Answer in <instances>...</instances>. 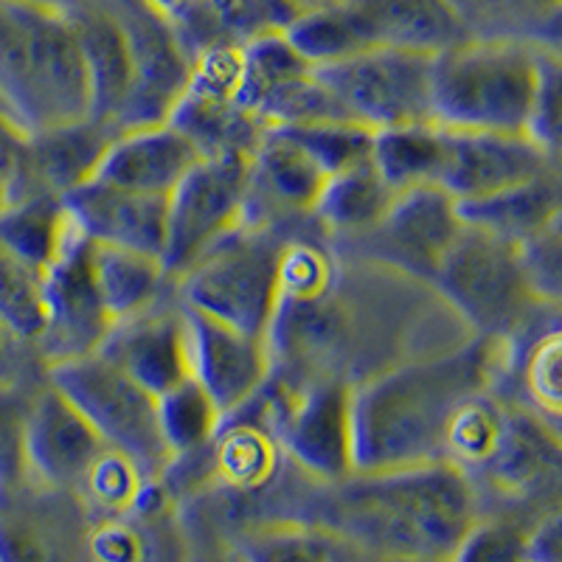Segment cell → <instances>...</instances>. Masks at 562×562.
<instances>
[{
  "label": "cell",
  "mask_w": 562,
  "mask_h": 562,
  "mask_svg": "<svg viewBox=\"0 0 562 562\" xmlns=\"http://www.w3.org/2000/svg\"><path fill=\"white\" fill-rule=\"evenodd\" d=\"M473 338L434 284L340 250L313 220L281 250L270 378L290 391L366 380Z\"/></svg>",
  "instance_id": "obj_1"
},
{
  "label": "cell",
  "mask_w": 562,
  "mask_h": 562,
  "mask_svg": "<svg viewBox=\"0 0 562 562\" xmlns=\"http://www.w3.org/2000/svg\"><path fill=\"white\" fill-rule=\"evenodd\" d=\"M498 358L501 340L473 335L351 389L355 473L445 461V439L456 411L490 389Z\"/></svg>",
  "instance_id": "obj_2"
},
{
  "label": "cell",
  "mask_w": 562,
  "mask_h": 562,
  "mask_svg": "<svg viewBox=\"0 0 562 562\" xmlns=\"http://www.w3.org/2000/svg\"><path fill=\"white\" fill-rule=\"evenodd\" d=\"M484 518L475 486L450 461L321 484L313 524L355 546L450 560Z\"/></svg>",
  "instance_id": "obj_3"
},
{
  "label": "cell",
  "mask_w": 562,
  "mask_h": 562,
  "mask_svg": "<svg viewBox=\"0 0 562 562\" xmlns=\"http://www.w3.org/2000/svg\"><path fill=\"white\" fill-rule=\"evenodd\" d=\"M445 461L470 479L484 515L529 524L557 506L562 428L506 403L490 385L456 411Z\"/></svg>",
  "instance_id": "obj_4"
},
{
  "label": "cell",
  "mask_w": 562,
  "mask_h": 562,
  "mask_svg": "<svg viewBox=\"0 0 562 562\" xmlns=\"http://www.w3.org/2000/svg\"><path fill=\"white\" fill-rule=\"evenodd\" d=\"M0 113L23 133L88 119V65L70 14L0 0Z\"/></svg>",
  "instance_id": "obj_5"
},
{
  "label": "cell",
  "mask_w": 562,
  "mask_h": 562,
  "mask_svg": "<svg viewBox=\"0 0 562 562\" xmlns=\"http://www.w3.org/2000/svg\"><path fill=\"white\" fill-rule=\"evenodd\" d=\"M554 48L461 40L430 63V119L448 130L524 133L540 68Z\"/></svg>",
  "instance_id": "obj_6"
},
{
  "label": "cell",
  "mask_w": 562,
  "mask_h": 562,
  "mask_svg": "<svg viewBox=\"0 0 562 562\" xmlns=\"http://www.w3.org/2000/svg\"><path fill=\"white\" fill-rule=\"evenodd\" d=\"M284 34L313 65L371 48L434 57L467 40L445 0H338L333 7L301 12Z\"/></svg>",
  "instance_id": "obj_7"
},
{
  "label": "cell",
  "mask_w": 562,
  "mask_h": 562,
  "mask_svg": "<svg viewBox=\"0 0 562 562\" xmlns=\"http://www.w3.org/2000/svg\"><path fill=\"white\" fill-rule=\"evenodd\" d=\"M293 231L237 225L175 279L180 301L239 333L265 338L279 295L281 250Z\"/></svg>",
  "instance_id": "obj_8"
},
{
  "label": "cell",
  "mask_w": 562,
  "mask_h": 562,
  "mask_svg": "<svg viewBox=\"0 0 562 562\" xmlns=\"http://www.w3.org/2000/svg\"><path fill=\"white\" fill-rule=\"evenodd\" d=\"M434 290L473 335L504 340L543 301L531 295L518 245L464 225L434 273Z\"/></svg>",
  "instance_id": "obj_9"
},
{
  "label": "cell",
  "mask_w": 562,
  "mask_h": 562,
  "mask_svg": "<svg viewBox=\"0 0 562 562\" xmlns=\"http://www.w3.org/2000/svg\"><path fill=\"white\" fill-rule=\"evenodd\" d=\"M45 378L77 405L108 448L130 456L153 479L164 475L172 453L160 434L158 396L140 389L99 351L48 366Z\"/></svg>",
  "instance_id": "obj_10"
},
{
  "label": "cell",
  "mask_w": 562,
  "mask_h": 562,
  "mask_svg": "<svg viewBox=\"0 0 562 562\" xmlns=\"http://www.w3.org/2000/svg\"><path fill=\"white\" fill-rule=\"evenodd\" d=\"M430 54L371 48L315 65L340 119L380 133L430 119Z\"/></svg>",
  "instance_id": "obj_11"
},
{
  "label": "cell",
  "mask_w": 562,
  "mask_h": 562,
  "mask_svg": "<svg viewBox=\"0 0 562 562\" xmlns=\"http://www.w3.org/2000/svg\"><path fill=\"white\" fill-rule=\"evenodd\" d=\"M461 228L459 205L445 189L416 186L396 192L383 217L369 231L351 239H329L346 254L430 284Z\"/></svg>",
  "instance_id": "obj_12"
},
{
  "label": "cell",
  "mask_w": 562,
  "mask_h": 562,
  "mask_svg": "<svg viewBox=\"0 0 562 562\" xmlns=\"http://www.w3.org/2000/svg\"><path fill=\"white\" fill-rule=\"evenodd\" d=\"M273 422L276 436L295 464L321 484L355 473L351 467V389L315 383L290 391L268 378L256 391Z\"/></svg>",
  "instance_id": "obj_13"
},
{
  "label": "cell",
  "mask_w": 562,
  "mask_h": 562,
  "mask_svg": "<svg viewBox=\"0 0 562 562\" xmlns=\"http://www.w3.org/2000/svg\"><path fill=\"white\" fill-rule=\"evenodd\" d=\"M90 250L93 243L70 223L54 262L45 268L43 333L37 338L45 369L97 351L113 326L99 295Z\"/></svg>",
  "instance_id": "obj_14"
},
{
  "label": "cell",
  "mask_w": 562,
  "mask_h": 562,
  "mask_svg": "<svg viewBox=\"0 0 562 562\" xmlns=\"http://www.w3.org/2000/svg\"><path fill=\"white\" fill-rule=\"evenodd\" d=\"M248 158H203L167 198L164 268L178 279L228 231L243 225Z\"/></svg>",
  "instance_id": "obj_15"
},
{
  "label": "cell",
  "mask_w": 562,
  "mask_h": 562,
  "mask_svg": "<svg viewBox=\"0 0 562 562\" xmlns=\"http://www.w3.org/2000/svg\"><path fill=\"white\" fill-rule=\"evenodd\" d=\"M127 37L130 93L119 127L164 124L189 88L192 59L183 52L169 18L147 0H110Z\"/></svg>",
  "instance_id": "obj_16"
},
{
  "label": "cell",
  "mask_w": 562,
  "mask_h": 562,
  "mask_svg": "<svg viewBox=\"0 0 562 562\" xmlns=\"http://www.w3.org/2000/svg\"><path fill=\"white\" fill-rule=\"evenodd\" d=\"M239 48H214L192 59L189 88L167 122L200 153V158H250L268 124L234 99Z\"/></svg>",
  "instance_id": "obj_17"
},
{
  "label": "cell",
  "mask_w": 562,
  "mask_h": 562,
  "mask_svg": "<svg viewBox=\"0 0 562 562\" xmlns=\"http://www.w3.org/2000/svg\"><path fill=\"white\" fill-rule=\"evenodd\" d=\"M88 526L77 492L32 479L0 490V562H90Z\"/></svg>",
  "instance_id": "obj_18"
},
{
  "label": "cell",
  "mask_w": 562,
  "mask_h": 562,
  "mask_svg": "<svg viewBox=\"0 0 562 562\" xmlns=\"http://www.w3.org/2000/svg\"><path fill=\"white\" fill-rule=\"evenodd\" d=\"M329 175L284 127H270L248 158L245 225L293 231L313 220Z\"/></svg>",
  "instance_id": "obj_19"
},
{
  "label": "cell",
  "mask_w": 562,
  "mask_h": 562,
  "mask_svg": "<svg viewBox=\"0 0 562 562\" xmlns=\"http://www.w3.org/2000/svg\"><path fill=\"white\" fill-rule=\"evenodd\" d=\"M97 351L155 396L192 378L189 326L180 295L172 293L153 307L115 321Z\"/></svg>",
  "instance_id": "obj_20"
},
{
  "label": "cell",
  "mask_w": 562,
  "mask_h": 562,
  "mask_svg": "<svg viewBox=\"0 0 562 562\" xmlns=\"http://www.w3.org/2000/svg\"><path fill=\"white\" fill-rule=\"evenodd\" d=\"M562 304H537L512 335L501 340L492 391L562 428L560 396Z\"/></svg>",
  "instance_id": "obj_21"
},
{
  "label": "cell",
  "mask_w": 562,
  "mask_h": 562,
  "mask_svg": "<svg viewBox=\"0 0 562 562\" xmlns=\"http://www.w3.org/2000/svg\"><path fill=\"white\" fill-rule=\"evenodd\" d=\"M562 169L543 147L526 133H473L445 127L439 189L459 200L484 198L506 186L524 183L537 175Z\"/></svg>",
  "instance_id": "obj_22"
},
{
  "label": "cell",
  "mask_w": 562,
  "mask_h": 562,
  "mask_svg": "<svg viewBox=\"0 0 562 562\" xmlns=\"http://www.w3.org/2000/svg\"><path fill=\"white\" fill-rule=\"evenodd\" d=\"M186 307V304H183ZM189 371L203 385L220 414L245 405L270 378L268 340L239 333L211 315L186 307Z\"/></svg>",
  "instance_id": "obj_23"
},
{
  "label": "cell",
  "mask_w": 562,
  "mask_h": 562,
  "mask_svg": "<svg viewBox=\"0 0 562 562\" xmlns=\"http://www.w3.org/2000/svg\"><path fill=\"white\" fill-rule=\"evenodd\" d=\"M108 448L68 396L48 383L37 385L26 430L29 479L54 490L77 492L97 456Z\"/></svg>",
  "instance_id": "obj_24"
},
{
  "label": "cell",
  "mask_w": 562,
  "mask_h": 562,
  "mask_svg": "<svg viewBox=\"0 0 562 562\" xmlns=\"http://www.w3.org/2000/svg\"><path fill=\"white\" fill-rule=\"evenodd\" d=\"M192 535L178 501L155 481L133 512L90 518V562H189Z\"/></svg>",
  "instance_id": "obj_25"
},
{
  "label": "cell",
  "mask_w": 562,
  "mask_h": 562,
  "mask_svg": "<svg viewBox=\"0 0 562 562\" xmlns=\"http://www.w3.org/2000/svg\"><path fill=\"white\" fill-rule=\"evenodd\" d=\"M63 203L70 223L77 225L90 243L164 256L167 198L130 192V189H119V186L93 178L65 194Z\"/></svg>",
  "instance_id": "obj_26"
},
{
  "label": "cell",
  "mask_w": 562,
  "mask_h": 562,
  "mask_svg": "<svg viewBox=\"0 0 562 562\" xmlns=\"http://www.w3.org/2000/svg\"><path fill=\"white\" fill-rule=\"evenodd\" d=\"M119 133H122L119 127L97 122L90 115L79 122L29 133L26 175H23V189L18 200L34 198V194L65 198L93 180L104 153Z\"/></svg>",
  "instance_id": "obj_27"
},
{
  "label": "cell",
  "mask_w": 562,
  "mask_h": 562,
  "mask_svg": "<svg viewBox=\"0 0 562 562\" xmlns=\"http://www.w3.org/2000/svg\"><path fill=\"white\" fill-rule=\"evenodd\" d=\"M198 160H203L198 149L172 124H149L115 135L93 178L130 192L169 198Z\"/></svg>",
  "instance_id": "obj_28"
},
{
  "label": "cell",
  "mask_w": 562,
  "mask_h": 562,
  "mask_svg": "<svg viewBox=\"0 0 562 562\" xmlns=\"http://www.w3.org/2000/svg\"><path fill=\"white\" fill-rule=\"evenodd\" d=\"M299 14L290 0H180L169 23L194 59L214 48H243L268 34L288 32Z\"/></svg>",
  "instance_id": "obj_29"
},
{
  "label": "cell",
  "mask_w": 562,
  "mask_h": 562,
  "mask_svg": "<svg viewBox=\"0 0 562 562\" xmlns=\"http://www.w3.org/2000/svg\"><path fill=\"white\" fill-rule=\"evenodd\" d=\"M459 217L470 228L520 245L562 220V169L506 186L484 198L459 200Z\"/></svg>",
  "instance_id": "obj_30"
},
{
  "label": "cell",
  "mask_w": 562,
  "mask_h": 562,
  "mask_svg": "<svg viewBox=\"0 0 562 562\" xmlns=\"http://www.w3.org/2000/svg\"><path fill=\"white\" fill-rule=\"evenodd\" d=\"M77 23L90 82V119L119 127L130 93L127 37L110 0L70 14ZM122 130V127H119Z\"/></svg>",
  "instance_id": "obj_31"
},
{
  "label": "cell",
  "mask_w": 562,
  "mask_h": 562,
  "mask_svg": "<svg viewBox=\"0 0 562 562\" xmlns=\"http://www.w3.org/2000/svg\"><path fill=\"white\" fill-rule=\"evenodd\" d=\"M467 40L562 52V0H445Z\"/></svg>",
  "instance_id": "obj_32"
},
{
  "label": "cell",
  "mask_w": 562,
  "mask_h": 562,
  "mask_svg": "<svg viewBox=\"0 0 562 562\" xmlns=\"http://www.w3.org/2000/svg\"><path fill=\"white\" fill-rule=\"evenodd\" d=\"M93 276L110 321H122L178 293L160 256L93 243Z\"/></svg>",
  "instance_id": "obj_33"
},
{
  "label": "cell",
  "mask_w": 562,
  "mask_h": 562,
  "mask_svg": "<svg viewBox=\"0 0 562 562\" xmlns=\"http://www.w3.org/2000/svg\"><path fill=\"white\" fill-rule=\"evenodd\" d=\"M394 194L374 160H360L326 178L313 217L333 239H351L383 217Z\"/></svg>",
  "instance_id": "obj_34"
},
{
  "label": "cell",
  "mask_w": 562,
  "mask_h": 562,
  "mask_svg": "<svg viewBox=\"0 0 562 562\" xmlns=\"http://www.w3.org/2000/svg\"><path fill=\"white\" fill-rule=\"evenodd\" d=\"M441 158L445 127L436 122L380 130L371 144V160L394 192L439 183Z\"/></svg>",
  "instance_id": "obj_35"
},
{
  "label": "cell",
  "mask_w": 562,
  "mask_h": 562,
  "mask_svg": "<svg viewBox=\"0 0 562 562\" xmlns=\"http://www.w3.org/2000/svg\"><path fill=\"white\" fill-rule=\"evenodd\" d=\"M70 228L63 198L34 194L0 211V245L45 273Z\"/></svg>",
  "instance_id": "obj_36"
},
{
  "label": "cell",
  "mask_w": 562,
  "mask_h": 562,
  "mask_svg": "<svg viewBox=\"0 0 562 562\" xmlns=\"http://www.w3.org/2000/svg\"><path fill=\"white\" fill-rule=\"evenodd\" d=\"M155 481L158 479L144 473L130 456L104 448L77 486V498L82 501L90 518L124 515L140 504Z\"/></svg>",
  "instance_id": "obj_37"
},
{
  "label": "cell",
  "mask_w": 562,
  "mask_h": 562,
  "mask_svg": "<svg viewBox=\"0 0 562 562\" xmlns=\"http://www.w3.org/2000/svg\"><path fill=\"white\" fill-rule=\"evenodd\" d=\"M231 540L245 562H333V535L304 520L250 526Z\"/></svg>",
  "instance_id": "obj_38"
},
{
  "label": "cell",
  "mask_w": 562,
  "mask_h": 562,
  "mask_svg": "<svg viewBox=\"0 0 562 562\" xmlns=\"http://www.w3.org/2000/svg\"><path fill=\"white\" fill-rule=\"evenodd\" d=\"M220 419H223V414L217 411V405L211 403V396L205 394L203 385L194 378H186L183 383L158 396L160 434H164L172 459L180 453H189V450L203 448L217 430Z\"/></svg>",
  "instance_id": "obj_39"
},
{
  "label": "cell",
  "mask_w": 562,
  "mask_h": 562,
  "mask_svg": "<svg viewBox=\"0 0 562 562\" xmlns=\"http://www.w3.org/2000/svg\"><path fill=\"white\" fill-rule=\"evenodd\" d=\"M45 273L0 245V321L37 349L43 333Z\"/></svg>",
  "instance_id": "obj_40"
},
{
  "label": "cell",
  "mask_w": 562,
  "mask_h": 562,
  "mask_svg": "<svg viewBox=\"0 0 562 562\" xmlns=\"http://www.w3.org/2000/svg\"><path fill=\"white\" fill-rule=\"evenodd\" d=\"M288 130L301 147L307 149L321 164L326 175H335L346 167H355L360 160L371 158L374 133L351 122H313L290 124Z\"/></svg>",
  "instance_id": "obj_41"
},
{
  "label": "cell",
  "mask_w": 562,
  "mask_h": 562,
  "mask_svg": "<svg viewBox=\"0 0 562 562\" xmlns=\"http://www.w3.org/2000/svg\"><path fill=\"white\" fill-rule=\"evenodd\" d=\"M43 380L0 385V490H7V486H14L29 479V414H32L34 391H37V385Z\"/></svg>",
  "instance_id": "obj_42"
},
{
  "label": "cell",
  "mask_w": 562,
  "mask_h": 562,
  "mask_svg": "<svg viewBox=\"0 0 562 562\" xmlns=\"http://www.w3.org/2000/svg\"><path fill=\"white\" fill-rule=\"evenodd\" d=\"M518 256L531 295L546 304H562V220L524 239Z\"/></svg>",
  "instance_id": "obj_43"
},
{
  "label": "cell",
  "mask_w": 562,
  "mask_h": 562,
  "mask_svg": "<svg viewBox=\"0 0 562 562\" xmlns=\"http://www.w3.org/2000/svg\"><path fill=\"white\" fill-rule=\"evenodd\" d=\"M562 52H549L540 68L535 97H531L529 119L524 133L543 147L551 158L560 160V85H562Z\"/></svg>",
  "instance_id": "obj_44"
},
{
  "label": "cell",
  "mask_w": 562,
  "mask_h": 562,
  "mask_svg": "<svg viewBox=\"0 0 562 562\" xmlns=\"http://www.w3.org/2000/svg\"><path fill=\"white\" fill-rule=\"evenodd\" d=\"M531 524V520H529ZM526 524L501 515H484L464 537L450 562H520V537Z\"/></svg>",
  "instance_id": "obj_45"
},
{
  "label": "cell",
  "mask_w": 562,
  "mask_h": 562,
  "mask_svg": "<svg viewBox=\"0 0 562 562\" xmlns=\"http://www.w3.org/2000/svg\"><path fill=\"white\" fill-rule=\"evenodd\" d=\"M45 378V363L32 344L9 329L0 321V385L34 383Z\"/></svg>",
  "instance_id": "obj_46"
},
{
  "label": "cell",
  "mask_w": 562,
  "mask_h": 562,
  "mask_svg": "<svg viewBox=\"0 0 562 562\" xmlns=\"http://www.w3.org/2000/svg\"><path fill=\"white\" fill-rule=\"evenodd\" d=\"M333 562H450V560L366 549V546H355V543H349V540H340V537L333 535Z\"/></svg>",
  "instance_id": "obj_47"
},
{
  "label": "cell",
  "mask_w": 562,
  "mask_h": 562,
  "mask_svg": "<svg viewBox=\"0 0 562 562\" xmlns=\"http://www.w3.org/2000/svg\"><path fill=\"white\" fill-rule=\"evenodd\" d=\"M26 3H34V7H45V9H57V12H65V14H77L82 12V9L99 3V0H26Z\"/></svg>",
  "instance_id": "obj_48"
},
{
  "label": "cell",
  "mask_w": 562,
  "mask_h": 562,
  "mask_svg": "<svg viewBox=\"0 0 562 562\" xmlns=\"http://www.w3.org/2000/svg\"><path fill=\"white\" fill-rule=\"evenodd\" d=\"M299 12H315V9H324V7H333L338 0H290Z\"/></svg>",
  "instance_id": "obj_49"
},
{
  "label": "cell",
  "mask_w": 562,
  "mask_h": 562,
  "mask_svg": "<svg viewBox=\"0 0 562 562\" xmlns=\"http://www.w3.org/2000/svg\"><path fill=\"white\" fill-rule=\"evenodd\" d=\"M147 3L153 9H158V12L164 14V18H172V12H175V9H178L180 0H147Z\"/></svg>",
  "instance_id": "obj_50"
}]
</instances>
